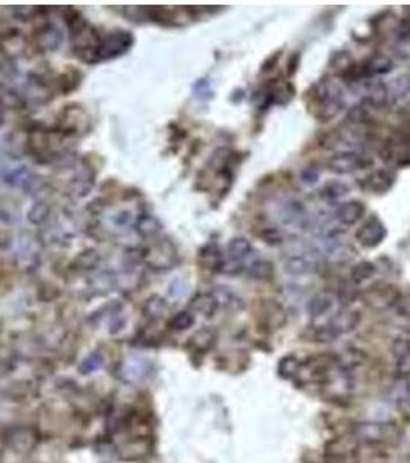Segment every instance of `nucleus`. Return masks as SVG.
I'll use <instances>...</instances> for the list:
<instances>
[{
	"mask_svg": "<svg viewBox=\"0 0 410 463\" xmlns=\"http://www.w3.org/2000/svg\"><path fill=\"white\" fill-rule=\"evenodd\" d=\"M314 99H315V115L320 121L329 122L342 112L344 106V95L342 88L334 81H321L318 82L314 88Z\"/></svg>",
	"mask_w": 410,
	"mask_h": 463,
	"instance_id": "1",
	"label": "nucleus"
},
{
	"mask_svg": "<svg viewBox=\"0 0 410 463\" xmlns=\"http://www.w3.org/2000/svg\"><path fill=\"white\" fill-rule=\"evenodd\" d=\"M361 322V314L355 309H340L331 315L324 324L318 326L315 337L318 342H331L338 337L346 335L355 331Z\"/></svg>",
	"mask_w": 410,
	"mask_h": 463,
	"instance_id": "2",
	"label": "nucleus"
},
{
	"mask_svg": "<svg viewBox=\"0 0 410 463\" xmlns=\"http://www.w3.org/2000/svg\"><path fill=\"white\" fill-rule=\"evenodd\" d=\"M145 263L154 270H168L178 264L179 255L172 241H156L145 250Z\"/></svg>",
	"mask_w": 410,
	"mask_h": 463,
	"instance_id": "3",
	"label": "nucleus"
},
{
	"mask_svg": "<svg viewBox=\"0 0 410 463\" xmlns=\"http://www.w3.org/2000/svg\"><path fill=\"white\" fill-rule=\"evenodd\" d=\"M372 159L369 155L362 152H353V150H347V152H340L331 156L327 161V167L330 172L336 175H350L362 168H367L372 166Z\"/></svg>",
	"mask_w": 410,
	"mask_h": 463,
	"instance_id": "4",
	"label": "nucleus"
},
{
	"mask_svg": "<svg viewBox=\"0 0 410 463\" xmlns=\"http://www.w3.org/2000/svg\"><path fill=\"white\" fill-rule=\"evenodd\" d=\"M134 42L133 35L128 31H113L112 35L105 36L99 43L96 53V61H108V59L119 57L125 55L127 51L132 48Z\"/></svg>",
	"mask_w": 410,
	"mask_h": 463,
	"instance_id": "5",
	"label": "nucleus"
},
{
	"mask_svg": "<svg viewBox=\"0 0 410 463\" xmlns=\"http://www.w3.org/2000/svg\"><path fill=\"white\" fill-rule=\"evenodd\" d=\"M39 442V434L31 426H14L6 434V443L12 453L19 455H28L34 451Z\"/></svg>",
	"mask_w": 410,
	"mask_h": 463,
	"instance_id": "6",
	"label": "nucleus"
},
{
	"mask_svg": "<svg viewBox=\"0 0 410 463\" xmlns=\"http://www.w3.org/2000/svg\"><path fill=\"white\" fill-rule=\"evenodd\" d=\"M276 218L281 221L284 226H296L307 229L310 224L309 213L305 210L303 203L296 199H284L278 204Z\"/></svg>",
	"mask_w": 410,
	"mask_h": 463,
	"instance_id": "7",
	"label": "nucleus"
},
{
	"mask_svg": "<svg viewBox=\"0 0 410 463\" xmlns=\"http://www.w3.org/2000/svg\"><path fill=\"white\" fill-rule=\"evenodd\" d=\"M387 237V229L386 226L382 224V221L380 218H370L361 226V229L356 232V239L362 247H367V249H373V247L380 246L384 238Z\"/></svg>",
	"mask_w": 410,
	"mask_h": 463,
	"instance_id": "8",
	"label": "nucleus"
},
{
	"mask_svg": "<svg viewBox=\"0 0 410 463\" xmlns=\"http://www.w3.org/2000/svg\"><path fill=\"white\" fill-rule=\"evenodd\" d=\"M364 297H366L370 306H375L378 309H387L395 303H398L400 293L398 289L393 288L392 284H375L372 288L366 289Z\"/></svg>",
	"mask_w": 410,
	"mask_h": 463,
	"instance_id": "9",
	"label": "nucleus"
},
{
	"mask_svg": "<svg viewBox=\"0 0 410 463\" xmlns=\"http://www.w3.org/2000/svg\"><path fill=\"white\" fill-rule=\"evenodd\" d=\"M321 261L318 255L311 253V255H293L285 259L284 269L290 275L304 277L311 275V273H318L321 270Z\"/></svg>",
	"mask_w": 410,
	"mask_h": 463,
	"instance_id": "10",
	"label": "nucleus"
},
{
	"mask_svg": "<svg viewBox=\"0 0 410 463\" xmlns=\"http://www.w3.org/2000/svg\"><path fill=\"white\" fill-rule=\"evenodd\" d=\"M387 425L376 422H364L356 425L353 434L361 443L367 445H378V443L386 442L387 439Z\"/></svg>",
	"mask_w": 410,
	"mask_h": 463,
	"instance_id": "11",
	"label": "nucleus"
},
{
	"mask_svg": "<svg viewBox=\"0 0 410 463\" xmlns=\"http://www.w3.org/2000/svg\"><path fill=\"white\" fill-rule=\"evenodd\" d=\"M61 122H62L63 132H68L71 135H73V133L82 135V133H85L87 128H88L87 113L83 112L81 107L73 106V104L63 110Z\"/></svg>",
	"mask_w": 410,
	"mask_h": 463,
	"instance_id": "12",
	"label": "nucleus"
},
{
	"mask_svg": "<svg viewBox=\"0 0 410 463\" xmlns=\"http://www.w3.org/2000/svg\"><path fill=\"white\" fill-rule=\"evenodd\" d=\"M395 175L389 170H375L362 179L361 187L369 193H386L393 187Z\"/></svg>",
	"mask_w": 410,
	"mask_h": 463,
	"instance_id": "13",
	"label": "nucleus"
},
{
	"mask_svg": "<svg viewBox=\"0 0 410 463\" xmlns=\"http://www.w3.org/2000/svg\"><path fill=\"white\" fill-rule=\"evenodd\" d=\"M366 213V206H364L361 201H347V203H342L338 206L335 210V219L338 223L342 226H355L356 223H360L361 218Z\"/></svg>",
	"mask_w": 410,
	"mask_h": 463,
	"instance_id": "14",
	"label": "nucleus"
},
{
	"mask_svg": "<svg viewBox=\"0 0 410 463\" xmlns=\"http://www.w3.org/2000/svg\"><path fill=\"white\" fill-rule=\"evenodd\" d=\"M148 368L150 364L145 358L139 355H132L122 364V375L130 383H139L147 377Z\"/></svg>",
	"mask_w": 410,
	"mask_h": 463,
	"instance_id": "15",
	"label": "nucleus"
},
{
	"mask_svg": "<svg viewBox=\"0 0 410 463\" xmlns=\"http://www.w3.org/2000/svg\"><path fill=\"white\" fill-rule=\"evenodd\" d=\"M63 43V31L56 23H47L39 31L37 45L43 51H56Z\"/></svg>",
	"mask_w": 410,
	"mask_h": 463,
	"instance_id": "16",
	"label": "nucleus"
},
{
	"mask_svg": "<svg viewBox=\"0 0 410 463\" xmlns=\"http://www.w3.org/2000/svg\"><path fill=\"white\" fill-rule=\"evenodd\" d=\"M253 252L255 250H253L250 241L243 237L230 239L229 246H227V258L239 264H244V261L249 259L253 255Z\"/></svg>",
	"mask_w": 410,
	"mask_h": 463,
	"instance_id": "17",
	"label": "nucleus"
},
{
	"mask_svg": "<svg viewBox=\"0 0 410 463\" xmlns=\"http://www.w3.org/2000/svg\"><path fill=\"white\" fill-rule=\"evenodd\" d=\"M392 68H393L392 59H390L389 56L378 55V56H373L372 59H369V61L364 63L360 70H361L362 79H367V77L386 75Z\"/></svg>",
	"mask_w": 410,
	"mask_h": 463,
	"instance_id": "18",
	"label": "nucleus"
},
{
	"mask_svg": "<svg viewBox=\"0 0 410 463\" xmlns=\"http://www.w3.org/2000/svg\"><path fill=\"white\" fill-rule=\"evenodd\" d=\"M389 102V91L387 86L382 82H370L369 86L364 88V104L370 107H384Z\"/></svg>",
	"mask_w": 410,
	"mask_h": 463,
	"instance_id": "19",
	"label": "nucleus"
},
{
	"mask_svg": "<svg viewBox=\"0 0 410 463\" xmlns=\"http://www.w3.org/2000/svg\"><path fill=\"white\" fill-rule=\"evenodd\" d=\"M90 288L96 295H107L117 288V277L110 270H101L90 279Z\"/></svg>",
	"mask_w": 410,
	"mask_h": 463,
	"instance_id": "20",
	"label": "nucleus"
},
{
	"mask_svg": "<svg viewBox=\"0 0 410 463\" xmlns=\"http://www.w3.org/2000/svg\"><path fill=\"white\" fill-rule=\"evenodd\" d=\"M212 295L216 299L219 308H224L227 311H239L244 306L243 299L232 289L225 288V286H218V288L212 289Z\"/></svg>",
	"mask_w": 410,
	"mask_h": 463,
	"instance_id": "21",
	"label": "nucleus"
},
{
	"mask_svg": "<svg viewBox=\"0 0 410 463\" xmlns=\"http://www.w3.org/2000/svg\"><path fill=\"white\" fill-rule=\"evenodd\" d=\"M335 306V298L329 295V293H318L310 299L307 306L309 314L314 318H321L325 315H330Z\"/></svg>",
	"mask_w": 410,
	"mask_h": 463,
	"instance_id": "22",
	"label": "nucleus"
},
{
	"mask_svg": "<svg viewBox=\"0 0 410 463\" xmlns=\"http://www.w3.org/2000/svg\"><path fill=\"white\" fill-rule=\"evenodd\" d=\"M192 312L193 314H198V315H203L205 318H210L214 314H216L218 311V303L214 297L210 293H199V295L194 297L192 299Z\"/></svg>",
	"mask_w": 410,
	"mask_h": 463,
	"instance_id": "23",
	"label": "nucleus"
},
{
	"mask_svg": "<svg viewBox=\"0 0 410 463\" xmlns=\"http://www.w3.org/2000/svg\"><path fill=\"white\" fill-rule=\"evenodd\" d=\"M134 230L138 232L141 237L144 238H152L156 237L162 229V223L161 221L154 217V215H141L134 219Z\"/></svg>",
	"mask_w": 410,
	"mask_h": 463,
	"instance_id": "24",
	"label": "nucleus"
},
{
	"mask_svg": "<svg viewBox=\"0 0 410 463\" xmlns=\"http://www.w3.org/2000/svg\"><path fill=\"white\" fill-rule=\"evenodd\" d=\"M199 259L204 267H207V269H210L213 272H221V269H223V266H224V261H225L216 244L205 246L204 249L201 250Z\"/></svg>",
	"mask_w": 410,
	"mask_h": 463,
	"instance_id": "25",
	"label": "nucleus"
},
{
	"mask_svg": "<svg viewBox=\"0 0 410 463\" xmlns=\"http://www.w3.org/2000/svg\"><path fill=\"white\" fill-rule=\"evenodd\" d=\"M32 178V173L30 172L28 167L25 166H16L12 168H8L3 173V181L6 184L11 186V187H17V188H23L27 187L28 181Z\"/></svg>",
	"mask_w": 410,
	"mask_h": 463,
	"instance_id": "26",
	"label": "nucleus"
},
{
	"mask_svg": "<svg viewBox=\"0 0 410 463\" xmlns=\"http://www.w3.org/2000/svg\"><path fill=\"white\" fill-rule=\"evenodd\" d=\"M389 101H400L410 93V75L396 76L392 82L387 83Z\"/></svg>",
	"mask_w": 410,
	"mask_h": 463,
	"instance_id": "27",
	"label": "nucleus"
},
{
	"mask_svg": "<svg viewBox=\"0 0 410 463\" xmlns=\"http://www.w3.org/2000/svg\"><path fill=\"white\" fill-rule=\"evenodd\" d=\"M168 309H170L168 308V303L159 295L150 297L144 304V314L152 319H159L164 315H167Z\"/></svg>",
	"mask_w": 410,
	"mask_h": 463,
	"instance_id": "28",
	"label": "nucleus"
},
{
	"mask_svg": "<svg viewBox=\"0 0 410 463\" xmlns=\"http://www.w3.org/2000/svg\"><path fill=\"white\" fill-rule=\"evenodd\" d=\"M23 96L10 87H0V108L17 110L23 107Z\"/></svg>",
	"mask_w": 410,
	"mask_h": 463,
	"instance_id": "29",
	"label": "nucleus"
},
{
	"mask_svg": "<svg viewBox=\"0 0 410 463\" xmlns=\"http://www.w3.org/2000/svg\"><path fill=\"white\" fill-rule=\"evenodd\" d=\"M99 263H101L99 252L94 249H87V250L81 252L79 255L76 257L73 266H74V269H79V270H91V269H96Z\"/></svg>",
	"mask_w": 410,
	"mask_h": 463,
	"instance_id": "30",
	"label": "nucleus"
},
{
	"mask_svg": "<svg viewBox=\"0 0 410 463\" xmlns=\"http://www.w3.org/2000/svg\"><path fill=\"white\" fill-rule=\"evenodd\" d=\"M91 187H93V176L79 173L73 181H71L70 193L73 195L74 198H82L90 193Z\"/></svg>",
	"mask_w": 410,
	"mask_h": 463,
	"instance_id": "31",
	"label": "nucleus"
},
{
	"mask_svg": "<svg viewBox=\"0 0 410 463\" xmlns=\"http://www.w3.org/2000/svg\"><path fill=\"white\" fill-rule=\"evenodd\" d=\"M27 218L32 226H41L47 223L50 218V206L43 201H37L36 204H32L31 208L27 213Z\"/></svg>",
	"mask_w": 410,
	"mask_h": 463,
	"instance_id": "32",
	"label": "nucleus"
},
{
	"mask_svg": "<svg viewBox=\"0 0 410 463\" xmlns=\"http://www.w3.org/2000/svg\"><path fill=\"white\" fill-rule=\"evenodd\" d=\"M245 267H247V273L255 279L269 278L273 272L271 264L265 259H253L252 263Z\"/></svg>",
	"mask_w": 410,
	"mask_h": 463,
	"instance_id": "33",
	"label": "nucleus"
},
{
	"mask_svg": "<svg viewBox=\"0 0 410 463\" xmlns=\"http://www.w3.org/2000/svg\"><path fill=\"white\" fill-rule=\"evenodd\" d=\"M376 272V266L370 261H362V263L356 264L353 269H351V279L355 283H362L366 279H370Z\"/></svg>",
	"mask_w": 410,
	"mask_h": 463,
	"instance_id": "34",
	"label": "nucleus"
},
{
	"mask_svg": "<svg viewBox=\"0 0 410 463\" xmlns=\"http://www.w3.org/2000/svg\"><path fill=\"white\" fill-rule=\"evenodd\" d=\"M194 322H196V317L192 311H182L170 319V328L174 331H187L192 328Z\"/></svg>",
	"mask_w": 410,
	"mask_h": 463,
	"instance_id": "35",
	"label": "nucleus"
},
{
	"mask_svg": "<svg viewBox=\"0 0 410 463\" xmlns=\"http://www.w3.org/2000/svg\"><path fill=\"white\" fill-rule=\"evenodd\" d=\"M349 187L342 182H329L321 188V198L327 201H335L342 198L344 195H347Z\"/></svg>",
	"mask_w": 410,
	"mask_h": 463,
	"instance_id": "36",
	"label": "nucleus"
},
{
	"mask_svg": "<svg viewBox=\"0 0 410 463\" xmlns=\"http://www.w3.org/2000/svg\"><path fill=\"white\" fill-rule=\"evenodd\" d=\"M214 343V332L210 329H203L192 337V346L198 351H207Z\"/></svg>",
	"mask_w": 410,
	"mask_h": 463,
	"instance_id": "37",
	"label": "nucleus"
},
{
	"mask_svg": "<svg viewBox=\"0 0 410 463\" xmlns=\"http://www.w3.org/2000/svg\"><path fill=\"white\" fill-rule=\"evenodd\" d=\"M103 364V358L101 352H93V354H90L85 360L81 363L79 371L82 374H91L94 373V371L101 369Z\"/></svg>",
	"mask_w": 410,
	"mask_h": 463,
	"instance_id": "38",
	"label": "nucleus"
},
{
	"mask_svg": "<svg viewBox=\"0 0 410 463\" xmlns=\"http://www.w3.org/2000/svg\"><path fill=\"white\" fill-rule=\"evenodd\" d=\"M37 252L34 249V244L31 243V239H22L21 243H19V249H17V257L23 258V263L28 264V263H34Z\"/></svg>",
	"mask_w": 410,
	"mask_h": 463,
	"instance_id": "39",
	"label": "nucleus"
},
{
	"mask_svg": "<svg viewBox=\"0 0 410 463\" xmlns=\"http://www.w3.org/2000/svg\"><path fill=\"white\" fill-rule=\"evenodd\" d=\"M398 360H396V371L401 377H410V348L396 354Z\"/></svg>",
	"mask_w": 410,
	"mask_h": 463,
	"instance_id": "40",
	"label": "nucleus"
},
{
	"mask_svg": "<svg viewBox=\"0 0 410 463\" xmlns=\"http://www.w3.org/2000/svg\"><path fill=\"white\" fill-rule=\"evenodd\" d=\"M349 121L353 124H364L367 121L369 113H367V104H360V106H355L350 108L349 112Z\"/></svg>",
	"mask_w": 410,
	"mask_h": 463,
	"instance_id": "41",
	"label": "nucleus"
},
{
	"mask_svg": "<svg viewBox=\"0 0 410 463\" xmlns=\"http://www.w3.org/2000/svg\"><path fill=\"white\" fill-rule=\"evenodd\" d=\"M194 96H198L199 99H208V97H212V88H210V83L205 79H199L196 83H194Z\"/></svg>",
	"mask_w": 410,
	"mask_h": 463,
	"instance_id": "42",
	"label": "nucleus"
},
{
	"mask_svg": "<svg viewBox=\"0 0 410 463\" xmlns=\"http://www.w3.org/2000/svg\"><path fill=\"white\" fill-rule=\"evenodd\" d=\"M396 37L400 39V41H406V39L410 37V19L404 17L401 19L396 25Z\"/></svg>",
	"mask_w": 410,
	"mask_h": 463,
	"instance_id": "43",
	"label": "nucleus"
},
{
	"mask_svg": "<svg viewBox=\"0 0 410 463\" xmlns=\"http://www.w3.org/2000/svg\"><path fill=\"white\" fill-rule=\"evenodd\" d=\"M113 221H114V224H116L117 227H128V226L134 224L133 215L130 213V212H127V210H122V212L117 213Z\"/></svg>",
	"mask_w": 410,
	"mask_h": 463,
	"instance_id": "44",
	"label": "nucleus"
},
{
	"mask_svg": "<svg viewBox=\"0 0 410 463\" xmlns=\"http://www.w3.org/2000/svg\"><path fill=\"white\" fill-rule=\"evenodd\" d=\"M301 178H303V182H305V184H315V182L320 179V172H318L315 167H307L303 172Z\"/></svg>",
	"mask_w": 410,
	"mask_h": 463,
	"instance_id": "45",
	"label": "nucleus"
},
{
	"mask_svg": "<svg viewBox=\"0 0 410 463\" xmlns=\"http://www.w3.org/2000/svg\"><path fill=\"white\" fill-rule=\"evenodd\" d=\"M263 237H264V239L269 244H281L283 243V235L279 233L278 230H275V229L265 230V233L263 235Z\"/></svg>",
	"mask_w": 410,
	"mask_h": 463,
	"instance_id": "46",
	"label": "nucleus"
},
{
	"mask_svg": "<svg viewBox=\"0 0 410 463\" xmlns=\"http://www.w3.org/2000/svg\"><path fill=\"white\" fill-rule=\"evenodd\" d=\"M12 414H14V411L11 409V406H6L3 400H0V423L10 420Z\"/></svg>",
	"mask_w": 410,
	"mask_h": 463,
	"instance_id": "47",
	"label": "nucleus"
},
{
	"mask_svg": "<svg viewBox=\"0 0 410 463\" xmlns=\"http://www.w3.org/2000/svg\"><path fill=\"white\" fill-rule=\"evenodd\" d=\"M3 121H5V117H3V110L0 108V126H2Z\"/></svg>",
	"mask_w": 410,
	"mask_h": 463,
	"instance_id": "48",
	"label": "nucleus"
}]
</instances>
